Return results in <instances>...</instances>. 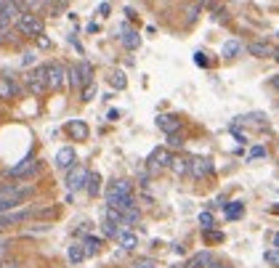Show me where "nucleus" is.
<instances>
[{"instance_id": "nucleus-1", "label": "nucleus", "mask_w": 279, "mask_h": 268, "mask_svg": "<svg viewBox=\"0 0 279 268\" xmlns=\"http://www.w3.org/2000/svg\"><path fill=\"white\" fill-rule=\"evenodd\" d=\"M16 30L22 35H27V38H43L45 22H43V16H37V14H22L16 22Z\"/></svg>"}, {"instance_id": "nucleus-2", "label": "nucleus", "mask_w": 279, "mask_h": 268, "mask_svg": "<svg viewBox=\"0 0 279 268\" xmlns=\"http://www.w3.org/2000/svg\"><path fill=\"white\" fill-rule=\"evenodd\" d=\"M27 88H30V93L35 96H43L45 90H48V64H40V67H35L30 75H27Z\"/></svg>"}, {"instance_id": "nucleus-3", "label": "nucleus", "mask_w": 279, "mask_h": 268, "mask_svg": "<svg viewBox=\"0 0 279 268\" xmlns=\"http://www.w3.org/2000/svg\"><path fill=\"white\" fill-rule=\"evenodd\" d=\"M88 178H90V173L85 168H80V165H74V168L69 170V175H67V189L77 191L82 186H88Z\"/></svg>"}, {"instance_id": "nucleus-4", "label": "nucleus", "mask_w": 279, "mask_h": 268, "mask_svg": "<svg viewBox=\"0 0 279 268\" xmlns=\"http://www.w3.org/2000/svg\"><path fill=\"white\" fill-rule=\"evenodd\" d=\"M37 170H40V162H35V160H30V157H27V160H22L19 165H14V168L8 170V173H11L14 178H30V175H35Z\"/></svg>"}, {"instance_id": "nucleus-5", "label": "nucleus", "mask_w": 279, "mask_h": 268, "mask_svg": "<svg viewBox=\"0 0 279 268\" xmlns=\"http://www.w3.org/2000/svg\"><path fill=\"white\" fill-rule=\"evenodd\" d=\"M64 77H67V69H64L59 61H51L48 64V88L51 90H59L64 85Z\"/></svg>"}, {"instance_id": "nucleus-6", "label": "nucleus", "mask_w": 279, "mask_h": 268, "mask_svg": "<svg viewBox=\"0 0 279 268\" xmlns=\"http://www.w3.org/2000/svg\"><path fill=\"white\" fill-rule=\"evenodd\" d=\"M189 173L194 178H205V175L213 173V162L208 157H197V160H189Z\"/></svg>"}, {"instance_id": "nucleus-7", "label": "nucleus", "mask_w": 279, "mask_h": 268, "mask_svg": "<svg viewBox=\"0 0 279 268\" xmlns=\"http://www.w3.org/2000/svg\"><path fill=\"white\" fill-rule=\"evenodd\" d=\"M67 133L72 136V141H88L90 127L82 122V119H69V122H67Z\"/></svg>"}, {"instance_id": "nucleus-8", "label": "nucleus", "mask_w": 279, "mask_h": 268, "mask_svg": "<svg viewBox=\"0 0 279 268\" xmlns=\"http://www.w3.org/2000/svg\"><path fill=\"white\" fill-rule=\"evenodd\" d=\"M74 149L72 146H64V149H59L56 152V168H61V170H72L74 168Z\"/></svg>"}, {"instance_id": "nucleus-9", "label": "nucleus", "mask_w": 279, "mask_h": 268, "mask_svg": "<svg viewBox=\"0 0 279 268\" xmlns=\"http://www.w3.org/2000/svg\"><path fill=\"white\" fill-rule=\"evenodd\" d=\"M157 127H160L162 133L173 136V133H178V127H181V119L175 117V114H160V117H157Z\"/></svg>"}, {"instance_id": "nucleus-10", "label": "nucleus", "mask_w": 279, "mask_h": 268, "mask_svg": "<svg viewBox=\"0 0 279 268\" xmlns=\"http://www.w3.org/2000/svg\"><path fill=\"white\" fill-rule=\"evenodd\" d=\"M0 16L14 24V22H19V16H22V8H19V3H14V0H0Z\"/></svg>"}, {"instance_id": "nucleus-11", "label": "nucleus", "mask_w": 279, "mask_h": 268, "mask_svg": "<svg viewBox=\"0 0 279 268\" xmlns=\"http://www.w3.org/2000/svg\"><path fill=\"white\" fill-rule=\"evenodd\" d=\"M19 85L14 82L11 75H6V77H0V98H19Z\"/></svg>"}, {"instance_id": "nucleus-12", "label": "nucleus", "mask_w": 279, "mask_h": 268, "mask_svg": "<svg viewBox=\"0 0 279 268\" xmlns=\"http://www.w3.org/2000/svg\"><path fill=\"white\" fill-rule=\"evenodd\" d=\"M247 51L253 53V56H258V59H266V56L274 59V45H268L266 40H253L247 45Z\"/></svg>"}, {"instance_id": "nucleus-13", "label": "nucleus", "mask_w": 279, "mask_h": 268, "mask_svg": "<svg viewBox=\"0 0 279 268\" xmlns=\"http://www.w3.org/2000/svg\"><path fill=\"white\" fill-rule=\"evenodd\" d=\"M149 162H152V170H160V168H170L173 157H170V152H167V149H157Z\"/></svg>"}, {"instance_id": "nucleus-14", "label": "nucleus", "mask_w": 279, "mask_h": 268, "mask_svg": "<svg viewBox=\"0 0 279 268\" xmlns=\"http://www.w3.org/2000/svg\"><path fill=\"white\" fill-rule=\"evenodd\" d=\"M213 263V255L208 252V249H202V252H197L194 257H189V263H186V268H210Z\"/></svg>"}, {"instance_id": "nucleus-15", "label": "nucleus", "mask_w": 279, "mask_h": 268, "mask_svg": "<svg viewBox=\"0 0 279 268\" xmlns=\"http://www.w3.org/2000/svg\"><path fill=\"white\" fill-rule=\"evenodd\" d=\"M67 257H69V263H82V260L88 257L85 244H82V242H72L69 249H67Z\"/></svg>"}, {"instance_id": "nucleus-16", "label": "nucleus", "mask_w": 279, "mask_h": 268, "mask_svg": "<svg viewBox=\"0 0 279 268\" xmlns=\"http://www.w3.org/2000/svg\"><path fill=\"white\" fill-rule=\"evenodd\" d=\"M239 51H242V40H226V43H223V48H221V56L223 59H234Z\"/></svg>"}, {"instance_id": "nucleus-17", "label": "nucleus", "mask_w": 279, "mask_h": 268, "mask_svg": "<svg viewBox=\"0 0 279 268\" xmlns=\"http://www.w3.org/2000/svg\"><path fill=\"white\" fill-rule=\"evenodd\" d=\"M120 40H123V45H125L128 51H136L138 45H141V38H138V32H133V30H125Z\"/></svg>"}, {"instance_id": "nucleus-18", "label": "nucleus", "mask_w": 279, "mask_h": 268, "mask_svg": "<svg viewBox=\"0 0 279 268\" xmlns=\"http://www.w3.org/2000/svg\"><path fill=\"white\" fill-rule=\"evenodd\" d=\"M77 69H80V80H82V88H88V85H93V67L88 61H80L77 64Z\"/></svg>"}, {"instance_id": "nucleus-19", "label": "nucleus", "mask_w": 279, "mask_h": 268, "mask_svg": "<svg viewBox=\"0 0 279 268\" xmlns=\"http://www.w3.org/2000/svg\"><path fill=\"white\" fill-rule=\"evenodd\" d=\"M117 242H120V244H123V249H136V244H138V239H136V234H130V231H120Z\"/></svg>"}, {"instance_id": "nucleus-20", "label": "nucleus", "mask_w": 279, "mask_h": 268, "mask_svg": "<svg viewBox=\"0 0 279 268\" xmlns=\"http://www.w3.org/2000/svg\"><path fill=\"white\" fill-rule=\"evenodd\" d=\"M67 82H69V88H74V90L82 88V80H80V69H77V64L67 69Z\"/></svg>"}, {"instance_id": "nucleus-21", "label": "nucleus", "mask_w": 279, "mask_h": 268, "mask_svg": "<svg viewBox=\"0 0 279 268\" xmlns=\"http://www.w3.org/2000/svg\"><path fill=\"white\" fill-rule=\"evenodd\" d=\"M223 207H226V218L229 220H237V218H242V212H245L242 202H229V205H223Z\"/></svg>"}, {"instance_id": "nucleus-22", "label": "nucleus", "mask_w": 279, "mask_h": 268, "mask_svg": "<svg viewBox=\"0 0 279 268\" xmlns=\"http://www.w3.org/2000/svg\"><path fill=\"white\" fill-rule=\"evenodd\" d=\"M138 220H141V212H138V207H133V210L123 212V228H128V226H136Z\"/></svg>"}, {"instance_id": "nucleus-23", "label": "nucleus", "mask_w": 279, "mask_h": 268, "mask_svg": "<svg viewBox=\"0 0 279 268\" xmlns=\"http://www.w3.org/2000/svg\"><path fill=\"white\" fill-rule=\"evenodd\" d=\"M88 194H90V197H96V194L101 191V175L99 173H90V178H88Z\"/></svg>"}, {"instance_id": "nucleus-24", "label": "nucleus", "mask_w": 279, "mask_h": 268, "mask_svg": "<svg viewBox=\"0 0 279 268\" xmlns=\"http://www.w3.org/2000/svg\"><path fill=\"white\" fill-rule=\"evenodd\" d=\"M112 85H115V90H125L128 88V80H125L123 72H115V75H112Z\"/></svg>"}, {"instance_id": "nucleus-25", "label": "nucleus", "mask_w": 279, "mask_h": 268, "mask_svg": "<svg viewBox=\"0 0 279 268\" xmlns=\"http://www.w3.org/2000/svg\"><path fill=\"white\" fill-rule=\"evenodd\" d=\"M104 236H109V239H117L120 236V228H117V223H109V220H104Z\"/></svg>"}, {"instance_id": "nucleus-26", "label": "nucleus", "mask_w": 279, "mask_h": 268, "mask_svg": "<svg viewBox=\"0 0 279 268\" xmlns=\"http://www.w3.org/2000/svg\"><path fill=\"white\" fill-rule=\"evenodd\" d=\"M82 244H85V252H88V255H93V252L99 249L101 239H96V236H85V242H82Z\"/></svg>"}, {"instance_id": "nucleus-27", "label": "nucleus", "mask_w": 279, "mask_h": 268, "mask_svg": "<svg viewBox=\"0 0 279 268\" xmlns=\"http://www.w3.org/2000/svg\"><path fill=\"white\" fill-rule=\"evenodd\" d=\"M200 223H202V228H205V231H210V226L216 223V218H213V212H208V210H205V212H200Z\"/></svg>"}, {"instance_id": "nucleus-28", "label": "nucleus", "mask_w": 279, "mask_h": 268, "mask_svg": "<svg viewBox=\"0 0 279 268\" xmlns=\"http://www.w3.org/2000/svg\"><path fill=\"white\" fill-rule=\"evenodd\" d=\"M263 260H266L268 265H274V268H279V249H268V252L263 255Z\"/></svg>"}, {"instance_id": "nucleus-29", "label": "nucleus", "mask_w": 279, "mask_h": 268, "mask_svg": "<svg viewBox=\"0 0 279 268\" xmlns=\"http://www.w3.org/2000/svg\"><path fill=\"white\" fill-rule=\"evenodd\" d=\"M167 146H170V149H181V146H183V136L181 133L167 136Z\"/></svg>"}, {"instance_id": "nucleus-30", "label": "nucleus", "mask_w": 279, "mask_h": 268, "mask_svg": "<svg viewBox=\"0 0 279 268\" xmlns=\"http://www.w3.org/2000/svg\"><path fill=\"white\" fill-rule=\"evenodd\" d=\"M37 64V53L35 51H27L24 56H22V67H35Z\"/></svg>"}, {"instance_id": "nucleus-31", "label": "nucleus", "mask_w": 279, "mask_h": 268, "mask_svg": "<svg viewBox=\"0 0 279 268\" xmlns=\"http://www.w3.org/2000/svg\"><path fill=\"white\" fill-rule=\"evenodd\" d=\"M170 168H173V173L183 175L186 170H189V162H186V160H173V165H170Z\"/></svg>"}, {"instance_id": "nucleus-32", "label": "nucleus", "mask_w": 279, "mask_h": 268, "mask_svg": "<svg viewBox=\"0 0 279 268\" xmlns=\"http://www.w3.org/2000/svg\"><path fill=\"white\" fill-rule=\"evenodd\" d=\"M93 96H96V85L82 88V101H93Z\"/></svg>"}, {"instance_id": "nucleus-33", "label": "nucleus", "mask_w": 279, "mask_h": 268, "mask_svg": "<svg viewBox=\"0 0 279 268\" xmlns=\"http://www.w3.org/2000/svg\"><path fill=\"white\" fill-rule=\"evenodd\" d=\"M133 268H157V265H154V260H149V257H141V260H136Z\"/></svg>"}, {"instance_id": "nucleus-34", "label": "nucleus", "mask_w": 279, "mask_h": 268, "mask_svg": "<svg viewBox=\"0 0 279 268\" xmlns=\"http://www.w3.org/2000/svg\"><path fill=\"white\" fill-rule=\"evenodd\" d=\"M8 30H11V22H6L3 16H0V40H6L3 35H8Z\"/></svg>"}, {"instance_id": "nucleus-35", "label": "nucleus", "mask_w": 279, "mask_h": 268, "mask_svg": "<svg viewBox=\"0 0 279 268\" xmlns=\"http://www.w3.org/2000/svg\"><path fill=\"white\" fill-rule=\"evenodd\" d=\"M205 236H208L210 242H221V239H223V234H221V231H205Z\"/></svg>"}, {"instance_id": "nucleus-36", "label": "nucleus", "mask_w": 279, "mask_h": 268, "mask_svg": "<svg viewBox=\"0 0 279 268\" xmlns=\"http://www.w3.org/2000/svg\"><path fill=\"white\" fill-rule=\"evenodd\" d=\"M194 61H197L200 67H208V59H205V53H202V51H197V53H194Z\"/></svg>"}, {"instance_id": "nucleus-37", "label": "nucleus", "mask_w": 279, "mask_h": 268, "mask_svg": "<svg viewBox=\"0 0 279 268\" xmlns=\"http://www.w3.org/2000/svg\"><path fill=\"white\" fill-rule=\"evenodd\" d=\"M255 157H266V149H263V146H255V149L250 152V160H255Z\"/></svg>"}, {"instance_id": "nucleus-38", "label": "nucleus", "mask_w": 279, "mask_h": 268, "mask_svg": "<svg viewBox=\"0 0 279 268\" xmlns=\"http://www.w3.org/2000/svg\"><path fill=\"white\" fill-rule=\"evenodd\" d=\"M109 11H112L109 3H101V6H99V14H101V16H109Z\"/></svg>"}, {"instance_id": "nucleus-39", "label": "nucleus", "mask_w": 279, "mask_h": 268, "mask_svg": "<svg viewBox=\"0 0 279 268\" xmlns=\"http://www.w3.org/2000/svg\"><path fill=\"white\" fill-rule=\"evenodd\" d=\"M69 43L74 45V51H77V53H82V45H80V40L74 38V35H69Z\"/></svg>"}, {"instance_id": "nucleus-40", "label": "nucleus", "mask_w": 279, "mask_h": 268, "mask_svg": "<svg viewBox=\"0 0 279 268\" xmlns=\"http://www.w3.org/2000/svg\"><path fill=\"white\" fill-rule=\"evenodd\" d=\"M210 268H229V265H223V263H213Z\"/></svg>"}, {"instance_id": "nucleus-41", "label": "nucleus", "mask_w": 279, "mask_h": 268, "mask_svg": "<svg viewBox=\"0 0 279 268\" xmlns=\"http://www.w3.org/2000/svg\"><path fill=\"white\" fill-rule=\"evenodd\" d=\"M274 247L279 249V234H274Z\"/></svg>"}, {"instance_id": "nucleus-42", "label": "nucleus", "mask_w": 279, "mask_h": 268, "mask_svg": "<svg viewBox=\"0 0 279 268\" xmlns=\"http://www.w3.org/2000/svg\"><path fill=\"white\" fill-rule=\"evenodd\" d=\"M271 85H274V88H279V77H274V80H271Z\"/></svg>"}, {"instance_id": "nucleus-43", "label": "nucleus", "mask_w": 279, "mask_h": 268, "mask_svg": "<svg viewBox=\"0 0 279 268\" xmlns=\"http://www.w3.org/2000/svg\"><path fill=\"white\" fill-rule=\"evenodd\" d=\"M274 59L279 61V48H274Z\"/></svg>"}, {"instance_id": "nucleus-44", "label": "nucleus", "mask_w": 279, "mask_h": 268, "mask_svg": "<svg viewBox=\"0 0 279 268\" xmlns=\"http://www.w3.org/2000/svg\"><path fill=\"white\" fill-rule=\"evenodd\" d=\"M276 38H279V32H276Z\"/></svg>"}]
</instances>
